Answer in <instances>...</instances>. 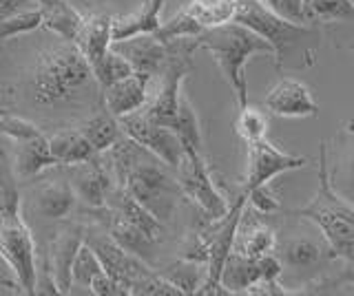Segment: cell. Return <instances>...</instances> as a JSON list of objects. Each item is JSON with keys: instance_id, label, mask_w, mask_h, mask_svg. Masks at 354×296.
<instances>
[{"instance_id": "37", "label": "cell", "mask_w": 354, "mask_h": 296, "mask_svg": "<svg viewBox=\"0 0 354 296\" xmlns=\"http://www.w3.org/2000/svg\"><path fill=\"white\" fill-rule=\"evenodd\" d=\"M131 294L138 296H182V292L175 288L171 281H166L160 272H151L149 277L140 279L136 285L131 288Z\"/></svg>"}, {"instance_id": "48", "label": "cell", "mask_w": 354, "mask_h": 296, "mask_svg": "<svg viewBox=\"0 0 354 296\" xmlns=\"http://www.w3.org/2000/svg\"><path fill=\"white\" fill-rule=\"evenodd\" d=\"M9 111H7V108L5 106H0V117H3V115H7Z\"/></svg>"}, {"instance_id": "2", "label": "cell", "mask_w": 354, "mask_h": 296, "mask_svg": "<svg viewBox=\"0 0 354 296\" xmlns=\"http://www.w3.org/2000/svg\"><path fill=\"white\" fill-rule=\"evenodd\" d=\"M197 47L213 56L224 80L235 93L239 108L248 104V60L252 56H274L270 42H266L259 34H254L252 29L235 23V20L202 31L197 36Z\"/></svg>"}, {"instance_id": "31", "label": "cell", "mask_w": 354, "mask_h": 296, "mask_svg": "<svg viewBox=\"0 0 354 296\" xmlns=\"http://www.w3.org/2000/svg\"><path fill=\"white\" fill-rule=\"evenodd\" d=\"M109 235L113 237L115 244H120L127 252H131V255H136L140 259H147L151 255L153 246L158 244V241L151 239L147 233H142V230L133 224H129L127 219H122L120 215L113 219V224H111Z\"/></svg>"}, {"instance_id": "25", "label": "cell", "mask_w": 354, "mask_h": 296, "mask_svg": "<svg viewBox=\"0 0 354 296\" xmlns=\"http://www.w3.org/2000/svg\"><path fill=\"white\" fill-rule=\"evenodd\" d=\"M82 25H84V16L80 12H75L71 5H66L64 0L53 7L42 9V27L66 42H75V38L82 31Z\"/></svg>"}, {"instance_id": "20", "label": "cell", "mask_w": 354, "mask_h": 296, "mask_svg": "<svg viewBox=\"0 0 354 296\" xmlns=\"http://www.w3.org/2000/svg\"><path fill=\"white\" fill-rule=\"evenodd\" d=\"M75 45L84 53L88 64H93L104 56L113 45V18L95 14L91 18H84V25L80 36L75 38Z\"/></svg>"}, {"instance_id": "40", "label": "cell", "mask_w": 354, "mask_h": 296, "mask_svg": "<svg viewBox=\"0 0 354 296\" xmlns=\"http://www.w3.org/2000/svg\"><path fill=\"white\" fill-rule=\"evenodd\" d=\"M354 285V259H348L343 270L337 274V277H321L317 281H313L308 285L310 290L306 292H328V290H335L341 288V285Z\"/></svg>"}, {"instance_id": "36", "label": "cell", "mask_w": 354, "mask_h": 296, "mask_svg": "<svg viewBox=\"0 0 354 296\" xmlns=\"http://www.w3.org/2000/svg\"><path fill=\"white\" fill-rule=\"evenodd\" d=\"M40 27H42V9L31 7L20 14L9 16L5 20H0V45L5 40L18 38L22 34H31V31H36Z\"/></svg>"}, {"instance_id": "3", "label": "cell", "mask_w": 354, "mask_h": 296, "mask_svg": "<svg viewBox=\"0 0 354 296\" xmlns=\"http://www.w3.org/2000/svg\"><path fill=\"white\" fill-rule=\"evenodd\" d=\"M317 177H319L317 195L304 208L290 210L288 215L313 221L321 230V235H324L335 259H343V261L354 259V206L343 199L335 190V186H332L326 141L319 144Z\"/></svg>"}, {"instance_id": "27", "label": "cell", "mask_w": 354, "mask_h": 296, "mask_svg": "<svg viewBox=\"0 0 354 296\" xmlns=\"http://www.w3.org/2000/svg\"><path fill=\"white\" fill-rule=\"evenodd\" d=\"M173 130L180 137L184 146V155H195V152H204V137L202 128H199V119L193 104L188 102V97L182 93L180 97V108H177Z\"/></svg>"}, {"instance_id": "5", "label": "cell", "mask_w": 354, "mask_h": 296, "mask_svg": "<svg viewBox=\"0 0 354 296\" xmlns=\"http://www.w3.org/2000/svg\"><path fill=\"white\" fill-rule=\"evenodd\" d=\"M118 188L127 190L131 197L149 208V210L160 219V221H169L173 217L177 204L184 197L182 186L177 177L169 172V166L149 152L147 157H142L136 166L131 168L127 179L122 181Z\"/></svg>"}, {"instance_id": "14", "label": "cell", "mask_w": 354, "mask_h": 296, "mask_svg": "<svg viewBox=\"0 0 354 296\" xmlns=\"http://www.w3.org/2000/svg\"><path fill=\"white\" fill-rule=\"evenodd\" d=\"M153 80V75L133 71L127 75L124 80H120L115 84L102 89V100L104 106L113 113L118 119L124 117L129 113H136L149 102V84Z\"/></svg>"}, {"instance_id": "41", "label": "cell", "mask_w": 354, "mask_h": 296, "mask_svg": "<svg viewBox=\"0 0 354 296\" xmlns=\"http://www.w3.org/2000/svg\"><path fill=\"white\" fill-rule=\"evenodd\" d=\"M263 5H268L272 12L279 16L295 20V23H308L304 16V0H261Z\"/></svg>"}, {"instance_id": "6", "label": "cell", "mask_w": 354, "mask_h": 296, "mask_svg": "<svg viewBox=\"0 0 354 296\" xmlns=\"http://www.w3.org/2000/svg\"><path fill=\"white\" fill-rule=\"evenodd\" d=\"M175 177L180 181L186 199H191L199 208L204 221L215 224L228 215L230 204L226 197L219 193L217 184L213 181V175H210L204 152L184 155L180 168L175 170Z\"/></svg>"}, {"instance_id": "17", "label": "cell", "mask_w": 354, "mask_h": 296, "mask_svg": "<svg viewBox=\"0 0 354 296\" xmlns=\"http://www.w3.org/2000/svg\"><path fill=\"white\" fill-rule=\"evenodd\" d=\"M77 172L73 179V190L77 199L86 201L93 208H104L109 201V195L113 193V184H111V175L104 170L102 164L95 159L77 164Z\"/></svg>"}, {"instance_id": "45", "label": "cell", "mask_w": 354, "mask_h": 296, "mask_svg": "<svg viewBox=\"0 0 354 296\" xmlns=\"http://www.w3.org/2000/svg\"><path fill=\"white\" fill-rule=\"evenodd\" d=\"M0 288L11 290V292H22V288H20L16 277H14V272H11V268L7 266L3 259H0Z\"/></svg>"}, {"instance_id": "1", "label": "cell", "mask_w": 354, "mask_h": 296, "mask_svg": "<svg viewBox=\"0 0 354 296\" xmlns=\"http://www.w3.org/2000/svg\"><path fill=\"white\" fill-rule=\"evenodd\" d=\"M93 69L75 42H62L38 53L31 73V97L38 106H64L75 102L93 82Z\"/></svg>"}, {"instance_id": "47", "label": "cell", "mask_w": 354, "mask_h": 296, "mask_svg": "<svg viewBox=\"0 0 354 296\" xmlns=\"http://www.w3.org/2000/svg\"><path fill=\"white\" fill-rule=\"evenodd\" d=\"M350 179L354 184V157H352V164H350Z\"/></svg>"}, {"instance_id": "32", "label": "cell", "mask_w": 354, "mask_h": 296, "mask_svg": "<svg viewBox=\"0 0 354 296\" xmlns=\"http://www.w3.org/2000/svg\"><path fill=\"white\" fill-rule=\"evenodd\" d=\"M16 179L14 166L0 152V224L20 219V193Z\"/></svg>"}, {"instance_id": "22", "label": "cell", "mask_w": 354, "mask_h": 296, "mask_svg": "<svg viewBox=\"0 0 354 296\" xmlns=\"http://www.w3.org/2000/svg\"><path fill=\"white\" fill-rule=\"evenodd\" d=\"M49 148L55 166H77V164L95 159L97 152L82 135V130H64L49 137Z\"/></svg>"}, {"instance_id": "23", "label": "cell", "mask_w": 354, "mask_h": 296, "mask_svg": "<svg viewBox=\"0 0 354 296\" xmlns=\"http://www.w3.org/2000/svg\"><path fill=\"white\" fill-rule=\"evenodd\" d=\"M180 12L206 31L210 27L230 23L237 12V0H188Z\"/></svg>"}, {"instance_id": "4", "label": "cell", "mask_w": 354, "mask_h": 296, "mask_svg": "<svg viewBox=\"0 0 354 296\" xmlns=\"http://www.w3.org/2000/svg\"><path fill=\"white\" fill-rule=\"evenodd\" d=\"M235 23L252 29L266 42H270L277 58V69H283L290 53L297 51L304 42L319 40V31L308 23H295L279 16L261 0H237Z\"/></svg>"}, {"instance_id": "12", "label": "cell", "mask_w": 354, "mask_h": 296, "mask_svg": "<svg viewBox=\"0 0 354 296\" xmlns=\"http://www.w3.org/2000/svg\"><path fill=\"white\" fill-rule=\"evenodd\" d=\"M266 108L279 117H317L319 104L310 89L295 78H281L263 97Z\"/></svg>"}, {"instance_id": "26", "label": "cell", "mask_w": 354, "mask_h": 296, "mask_svg": "<svg viewBox=\"0 0 354 296\" xmlns=\"http://www.w3.org/2000/svg\"><path fill=\"white\" fill-rule=\"evenodd\" d=\"M118 215L136 228H140L142 233H147L155 241H160L164 235V221H160L149 208H144L136 197H131L122 188H118Z\"/></svg>"}, {"instance_id": "29", "label": "cell", "mask_w": 354, "mask_h": 296, "mask_svg": "<svg viewBox=\"0 0 354 296\" xmlns=\"http://www.w3.org/2000/svg\"><path fill=\"white\" fill-rule=\"evenodd\" d=\"M166 281H171L182 294H197L206 281V266L191 259H177L164 270H158Z\"/></svg>"}, {"instance_id": "42", "label": "cell", "mask_w": 354, "mask_h": 296, "mask_svg": "<svg viewBox=\"0 0 354 296\" xmlns=\"http://www.w3.org/2000/svg\"><path fill=\"white\" fill-rule=\"evenodd\" d=\"M88 292L91 294H97V296H127V292H124V288L118 283V281H113L109 277L106 272H102L100 277L91 283V288H88Z\"/></svg>"}, {"instance_id": "15", "label": "cell", "mask_w": 354, "mask_h": 296, "mask_svg": "<svg viewBox=\"0 0 354 296\" xmlns=\"http://www.w3.org/2000/svg\"><path fill=\"white\" fill-rule=\"evenodd\" d=\"M84 230L77 228H66L53 239L51 250H49V261L47 266L51 270V277L55 281L58 294H69L71 292V268L80 246L84 244Z\"/></svg>"}, {"instance_id": "11", "label": "cell", "mask_w": 354, "mask_h": 296, "mask_svg": "<svg viewBox=\"0 0 354 296\" xmlns=\"http://www.w3.org/2000/svg\"><path fill=\"white\" fill-rule=\"evenodd\" d=\"M84 241L95 250V255L102 261V268L111 279L118 281L127 294H131V288L140 279L149 277L153 272L144 259L131 255L120 244H115L113 237H102V235H86Z\"/></svg>"}, {"instance_id": "16", "label": "cell", "mask_w": 354, "mask_h": 296, "mask_svg": "<svg viewBox=\"0 0 354 296\" xmlns=\"http://www.w3.org/2000/svg\"><path fill=\"white\" fill-rule=\"evenodd\" d=\"M232 250L243 257L259 259L263 255L277 252V237L272 233V228L266 226L259 217H254V210L243 208Z\"/></svg>"}, {"instance_id": "43", "label": "cell", "mask_w": 354, "mask_h": 296, "mask_svg": "<svg viewBox=\"0 0 354 296\" xmlns=\"http://www.w3.org/2000/svg\"><path fill=\"white\" fill-rule=\"evenodd\" d=\"M246 294H250V296H286V294H290L288 290H283V285L279 283V279H274V281H257L254 285H250L248 288V292Z\"/></svg>"}, {"instance_id": "39", "label": "cell", "mask_w": 354, "mask_h": 296, "mask_svg": "<svg viewBox=\"0 0 354 296\" xmlns=\"http://www.w3.org/2000/svg\"><path fill=\"white\" fill-rule=\"evenodd\" d=\"M248 204L252 210H257V215H272L279 210V195H277L272 181L252 188L248 193Z\"/></svg>"}, {"instance_id": "21", "label": "cell", "mask_w": 354, "mask_h": 296, "mask_svg": "<svg viewBox=\"0 0 354 296\" xmlns=\"http://www.w3.org/2000/svg\"><path fill=\"white\" fill-rule=\"evenodd\" d=\"M11 166H14L16 177H36L44 168L55 166V159L49 148V137L38 135L25 141H18L16 157Z\"/></svg>"}, {"instance_id": "7", "label": "cell", "mask_w": 354, "mask_h": 296, "mask_svg": "<svg viewBox=\"0 0 354 296\" xmlns=\"http://www.w3.org/2000/svg\"><path fill=\"white\" fill-rule=\"evenodd\" d=\"M0 259L14 272L18 285L25 294H36L38 281V261L36 244H33L31 230L20 219L0 224Z\"/></svg>"}, {"instance_id": "10", "label": "cell", "mask_w": 354, "mask_h": 296, "mask_svg": "<svg viewBox=\"0 0 354 296\" xmlns=\"http://www.w3.org/2000/svg\"><path fill=\"white\" fill-rule=\"evenodd\" d=\"M281 272L283 263L277 252L250 259L232 250L224 263V270H221V285L228 294H246L250 285L257 281H274L281 277Z\"/></svg>"}, {"instance_id": "8", "label": "cell", "mask_w": 354, "mask_h": 296, "mask_svg": "<svg viewBox=\"0 0 354 296\" xmlns=\"http://www.w3.org/2000/svg\"><path fill=\"white\" fill-rule=\"evenodd\" d=\"M120 126L131 139H136L138 144H142L155 157L162 159L173 172L180 168L184 159V146L171 126L153 122V119L142 113V108L136 113L120 117Z\"/></svg>"}, {"instance_id": "9", "label": "cell", "mask_w": 354, "mask_h": 296, "mask_svg": "<svg viewBox=\"0 0 354 296\" xmlns=\"http://www.w3.org/2000/svg\"><path fill=\"white\" fill-rule=\"evenodd\" d=\"M306 164H308L306 157L290 155V152L270 144L268 139H259V141H254V144H248V164H246V175H243L241 190L248 195L252 188H257V186L268 184L288 170L304 168Z\"/></svg>"}, {"instance_id": "18", "label": "cell", "mask_w": 354, "mask_h": 296, "mask_svg": "<svg viewBox=\"0 0 354 296\" xmlns=\"http://www.w3.org/2000/svg\"><path fill=\"white\" fill-rule=\"evenodd\" d=\"M277 255H279L283 268H295V270H308L321 266L324 261H335V255H332L326 239L317 241L308 237H297L286 241Z\"/></svg>"}, {"instance_id": "30", "label": "cell", "mask_w": 354, "mask_h": 296, "mask_svg": "<svg viewBox=\"0 0 354 296\" xmlns=\"http://www.w3.org/2000/svg\"><path fill=\"white\" fill-rule=\"evenodd\" d=\"M308 23H354V0H304Z\"/></svg>"}, {"instance_id": "34", "label": "cell", "mask_w": 354, "mask_h": 296, "mask_svg": "<svg viewBox=\"0 0 354 296\" xmlns=\"http://www.w3.org/2000/svg\"><path fill=\"white\" fill-rule=\"evenodd\" d=\"M104 272L102 261L95 255V250L84 241L77 250L73 268H71V288H91V283Z\"/></svg>"}, {"instance_id": "24", "label": "cell", "mask_w": 354, "mask_h": 296, "mask_svg": "<svg viewBox=\"0 0 354 296\" xmlns=\"http://www.w3.org/2000/svg\"><path fill=\"white\" fill-rule=\"evenodd\" d=\"M77 195L69 181H51L36 197V210L47 219H66L75 210Z\"/></svg>"}, {"instance_id": "35", "label": "cell", "mask_w": 354, "mask_h": 296, "mask_svg": "<svg viewBox=\"0 0 354 296\" xmlns=\"http://www.w3.org/2000/svg\"><path fill=\"white\" fill-rule=\"evenodd\" d=\"M235 133L239 135V139L243 144H254V141L266 139V133H268V119H266L263 111L257 106H241L237 122H235Z\"/></svg>"}, {"instance_id": "38", "label": "cell", "mask_w": 354, "mask_h": 296, "mask_svg": "<svg viewBox=\"0 0 354 296\" xmlns=\"http://www.w3.org/2000/svg\"><path fill=\"white\" fill-rule=\"evenodd\" d=\"M0 135H5V137H9V139H14L16 144H18V141H25V139H31V137H38V135H42V133H40V128H38L36 124L29 122V119H22V117H18V115L7 113V115L0 117Z\"/></svg>"}, {"instance_id": "46", "label": "cell", "mask_w": 354, "mask_h": 296, "mask_svg": "<svg viewBox=\"0 0 354 296\" xmlns=\"http://www.w3.org/2000/svg\"><path fill=\"white\" fill-rule=\"evenodd\" d=\"M36 3L40 5V9H47V7H53V5L62 3V0H36Z\"/></svg>"}, {"instance_id": "19", "label": "cell", "mask_w": 354, "mask_h": 296, "mask_svg": "<svg viewBox=\"0 0 354 296\" xmlns=\"http://www.w3.org/2000/svg\"><path fill=\"white\" fill-rule=\"evenodd\" d=\"M166 0H144L136 14L113 18V42H122L144 34H155L160 29V14Z\"/></svg>"}, {"instance_id": "28", "label": "cell", "mask_w": 354, "mask_h": 296, "mask_svg": "<svg viewBox=\"0 0 354 296\" xmlns=\"http://www.w3.org/2000/svg\"><path fill=\"white\" fill-rule=\"evenodd\" d=\"M80 130H82V135L88 139V144L93 146V150L97 152V155H100V152H106L118 141V137L122 135L120 119L111 113L106 106L95 117L88 119V122Z\"/></svg>"}, {"instance_id": "44", "label": "cell", "mask_w": 354, "mask_h": 296, "mask_svg": "<svg viewBox=\"0 0 354 296\" xmlns=\"http://www.w3.org/2000/svg\"><path fill=\"white\" fill-rule=\"evenodd\" d=\"M33 3L36 0H0V20L25 12V9H31Z\"/></svg>"}, {"instance_id": "33", "label": "cell", "mask_w": 354, "mask_h": 296, "mask_svg": "<svg viewBox=\"0 0 354 296\" xmlns=\"http://www.w3.org/2000/svg\"><path fill=\"white\" fill-rule=\"evenodd\" d=\"M91 69H93V78L100 84V89H106V86L115 84L120 80H124L127 75L133 73L131 62L124 56H122L120 51H115L113 47H111L104 53V56L93 64Z\"/></svg>"}, {"instance_id": "13", "label": "cell", "mask_w": 354, "mask_h": 296, "mask_svg": "<svg viewBox=\"0 0 354 296\" xmlns=\"http://www.w3.org/2000/svg\"><path fill=\"white\" fill-rule=\"evenodd\" d=\"M111 47L131 62L133 71L149 73L153 78L160 75L171 60V45L162 42L155 34H144L122 42H113Z\"/></svg>"}]
</instances>
